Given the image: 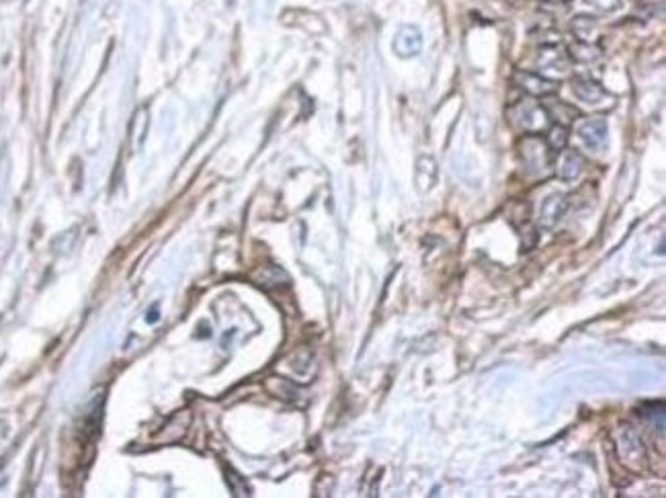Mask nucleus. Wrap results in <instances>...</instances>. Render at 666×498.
<instances>
[{"instance_id":"obj_11","label":"nucleus","mask_w":666,"mask_h":498,"mask_svg":"<svg viewBox=\"0 0 666 498\" xmlns=\"http://www.w3.org/2000/svg\"><path fill=\"white\" fill-rule=\"evenodd\" d=\"M642 416H644L646 420H648L654 429H658L660 433L665 431V406H662V402L650 404V406L642 408Z\"/></svg>"},{"instance_id":"obj_16","label":"nucleus","mask_w":666,"mask_h":498,"mask_svg":"<svg viewBox=\"0 0 666 498\" xmlns=\"http://www.w3.org/2000/svg\"><path fill=\"white\" fill-rule=\"evenodd\" d=\"M552 2H568V0H552Z\"/></svg>"},{"instance_id":"obj_15","label":"nucleus","mask_w":666,"mask_h":498,"mask_svg":"<svg viewBox=\"0 0 666 498\" xmlns=\"http://www.w3.org/2000/svg\"><path fill=\"white\" fill-rule=\"evenodd\" d=\"M150 314L152 316H148V322H150V324L152 322H156V318H160V314H156V310H152Z\"/></svg>"},{"instance_id":"obj_14","label":"nucleus","mask_w":666,"mask_h":498,"mask_svg":"<svg viewBox=\"0 0 666 498\" xmlns=\"http://www.w3.org/2000/svg\"><path fill=\"white\" fill-rule=\"evenodd\" d=\"M588 6L601 11V13H615L617 8H622V0H586Z\"/></svg>"},{"instance_id":"obj_1","label":"nucleus","mask_w":666,"mask_h":498,"mask_svg":"<svg viewBox=\"0 0 666 498\" xmlns=\"http://www.w3.org/2000/svg\"><path fill=\"white\" fill-rule=\"evenodd\" d=\"M615 449L625 468L629 470H642L646 463V447L640 433L631 427L624 425L615 433Z\"/></svg>"},{"instance_id":"obj_9","label":"nucleus","mask_w":666,"mask_h":498,"mask_svg":"<svg viewBox=\"0 0 666 498\" xmlns=\"http://www.w3.org/2000/svg\"><path fill=\"white\" fill-rule=\"evenodd\" d=\"M523 158H525V164L543 171L547 166V146L538 138H527L523 142Z\"/></svg>"},{"instance_id":"obj_5","label":"nucleus","mask_w":666,"mask_h":498,"mask_svg":"<svg viewBox=\"0 0 666 498\" xmlns=\"http://www.w3.org/2000/svg\"><path fill=\"white\" fill-rule=\"evenodd\" d=\"M515 83L525 92H529L533 97H547V95H554L559 88L556 80H550V78H545L541 74H533V72H523V70H519L515 74Z\"/></svg>"},{"instance_id":"obj_13","label":"nucleus","mask_w":666,"mask_h":498,"mask_svg":"<svg viewBox=\"0 0 666 498\" xmlns=\"http://www.w3.org/2000/svg\"><path fill=\"white\" fill-rule=\"evenodd\" d=\"M566 142H568V133H566V130H564L562 126L552 128L550 133H547V146H550L552 150L562 152L566 148Z\"/></svg>"},{"instance_id":"obj_10","label":"nucleus","mask_w":666,"mask_h":498,"mask_svg":"<svg viewBox=\"0 0 666 498\" xmlns=\"http://www.w3.org/2000/svg\"><path fill=\"white\" fill-rule=\"evenodd\" d=\"M572 92L582 103H599L607 95L605 88L599 83L591 80V78H574L572 80Z\"/></svg>"},{"instance_id":"obj_4","label":"nucleus","mask_w":666,"mask_h":498,"mask_svg":"<svg viewBox=\"0 0 666 498\" xmlns=\"http://www.w3.org/2000/svg\"><path fill=\"white\" fill-rule=\"evenodd\" d=\"M392 47H394V51L400 58H414L423 49V35H420V31L416 27L404 25L402 29H398Z\"/></svg>"},{"instance_id":"obj_6","label":"nucleus","mask_w":666,"mask_h":498,"mask_svg":"<svg viewBox=\"0 0 666 498\" xmlns=\"http://www.w3.org/2000/svg\"><path fill=\"white\" fill-rule=\"evenodd\" d=\"M586 169V160L581 152L576 150H566L562 152L558 160V166H556V173L564 181V183H570V181H576Z\"/></svg>"},{"instance_id":"obj_12","label":"nucleus","mask_w":666,"mask_h":498,"mask_svg":"<svg viewBox=\"0 0 666 498\" xmlns=\"http://www.w3.org/2000/svg\"><path fill=\"white\" fill-rule=\"evenodd\" d=\"M570 56H572L574 60H579V62H593V60H597L601 54H599L597 47H591L588 44H579L572 47Z\"/></svg>"},{"instance_id":"obj_8","label":"nucleus","mask_w":666,"mask_h":498,"mask_svg":"<svg viewBox=\"0 0 666 498\" xmlns=\"http://www.w3.org/2000/svg\"><path fill=\"white\" fill-rule=\"evenodd\" d=\"M579 135L591 150H599L607 140V121L601 117L586 119L579 128Z\"/></svg>"},{"instance_id":"obj_3","label":"nucleus","mask_w":666,"mask_h":498,"mask_svg":"<svg viewBox=\"0 0 666 498\" xmlns=\"http://www.w3.org/2000/svg\"><path fill=\"white\" fill-rule=\"evenodd\" d=\"M566 209H568V199H566L564 193H552V195H547L541 201V205H539V226H541V228H547V230L554 228L559 219L564 217Z\"/></svg>"},{"instance_id":"obj_7","label":"nucleus","mask_w":666,"mask_h":498,"mask_svg":"<svg viewBox=\"0 0 666 498\" xmlns=\"http://www.w3.org/2000/svg\"><path fill=\"white\" fill-rule=\"evenodd\" d=\"M539 66L543 70H554V72H568L570 68V54L559 47V45H545L541 47L538 58Z\"/></svg>"},{"instance_id":"obj_2","label":"nucleus","mask_w":666,"mask_h":498,"mask_svg":"<svg viewBox=\"0 0 666 498\" xmlns=\"http://www.w3.org/2000/svg\"><path fill=\"white\" fill-rule=\"evenodd\" d=\"M511 115H513V121L525 133H538V131L545 130L547 123H550L547 111L541 107L539 103H535V101L519 103L516 107H513Z\"/></svg>"}]
</instances>
